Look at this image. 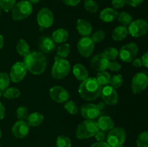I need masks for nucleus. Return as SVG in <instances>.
<instances>
[{"mask_svg":"<svg viewBox=\"0 0 148 147\" xmlns=\"http://www.w3.org/2000/svg\"><path fill=\"white\" fill-rule=\"evenodd\" d=\"M102 87L96 78L88 77L81 82L78 92L85 100L93 101L100 96Z\"/></svg>","mask_w":148,"mask_h":147,"instance_id":"2","label":"nucleus"},{"mask_svg":"<svg viewBox=\"0 0 148 147\" xmlns=\"http://www.w3.org/2000/svg\"><path fill=\"white\" fill-rule=\"evenodd\" d=\"M144 0H127V4L132 7H137L141 5Z\"/></svg>","mask_w":148,"mask_h":147,"instance_id":"44","label":"nucleus"},{"mask_svg":"<svg viewBox=\"0 0 148 147\" xmlns=\"http://www.w3.org/2000/svg\"><path fill=\"white\" fill-rule=\"evenodd\" d=\"M23 63L27 71L34 75L43 74L47 67V59L46 56L38 51L30 52L25 57Z\"/></svg>","mask_w":148,"mask_h":147,"instance_id":"1","label":"nucleus"},{"mask_svg":"<svg viewBox=\"0 0 148 147\" xmlns=\"http://www.w3.org/2000/svg\"><path fill=\"white\" fill-rule=\"evenodd\" d=\"M127 133L124 128L121 127L114 128L106 135V142L111 147H116L124 144L126 141Z\"/></svg>","mask_w":148,"mask_h":147,"instance_id":"6","label":"nucleus"},{"mask_svg":"<svg viewBox=\"0 0 148 147\" xmlns=\"http://www.w3.org/2000/svg\"><path fill=\"white\" fill-rule=\"evenodd\" d=\"M52 39L56 43H62L66 42L69 38V33L64 28L56 29L52 33Z\"/></svg>","mask_w":148,"mask_h":147,"instance_id":"23","label":"nucleus"},{"mask_svg":"<svg viewBox=\"0 0 148 147\" xmlns=\"http://www.w3.org/2000/svg\"><path fill=\"white\" fill-rule=\"evenodd\" d=\"M33 12V5L27 0H23L14 6L12 10V17L14 20L20 21L27 18Z\"/></svg>","mask_w":148,"mask_h":147,"instance_id":"4","label":"nucleus"},{"mask_svg":"<svg viewBox=\"0 0 148 147\" xmlns=\"http://www.w3.org/2000/svg\"><path fill=\"white\" fill-rule=\"evenodd\" d=\"M123 82H124V79L122 75L116 74L111 78L109 84L114 89H118L122 85Z\"/></svg>","mask_w":148,"mask_h":147,"instance_id":"37","label":"nucleus"},{"mask_svg":"<svg viewBox=\"0 0 148 147\" xmlns=\"http://www.w3.org/2000/svg\"><path fill=\"white\" fill-rule=\"evenodd\" d=\"M53 14L50 9L43 7L37 14V22L42 28H49L53 24Z\"/></svg>","mask_w":148,"mask_h":147,"instance_id":"12","label":"nucleus"},{"mask_svg":"<svg viewBox=\"0 0 148 147\" xmlns=\"http://www.w3.org/2000/svg\"><path fill=\"white\" fill-rule=\"evenodd\" d=\"M29 2L32 4H37L40 1V0H28Z\"/></svg>","mask_w":148,"mask_h":147,"instance_id":"52","label":"nucleus"},{"mask_svg":"<svg viewBox=\"0 0 148 147\" xmlns=\"http://www.w3.org/2000/svg\"><path fill=\"white\" fill-rule=\"evenodd\" d=\"M141 61L142 63H143V66H144L145 67L148 68V51L145 53L142 56Z\"/></svg>","mask_w":148,"mask_h":147,"instance_id":"47","label":"nucleus"},{"mask_svg":"<svg viewBox=\"0 0 148 147\" xmlns=\"http://www.w3.org/2000/svg\"><path fill=\"white\" fill-rule=\"evenodd\" d=\"M27 71V69L23 62H16L12 66L10 74H9L10 80L12 81L14 83H18V82H21L26 76Z\"/></svg>","mask_w":148,"mask_h":147,"instance_id":"13","label":"nucleus"},{"mask_svg":"<svg viewBox=\"0 0 148 147\" xmlns=\"http://www.w3.org/2000/svg\"><path fill=\"white\" fill-rule=\"evenodd\" d=\"M131 63L132 66H134V67H140V66H143L141 59H138V58H135Z\"/></svg>","mask_w":148,"mask_h":147,"instance_id":"48","label":"nucleus"},{"mask_svg":"<svg viewBox=\"0 0 148 147\" xmlns=\"http://www.w3.org/2000/svg\"><path fill=\"white\" fill-rule=\"evenodd\" d=\"M1 95H2V91L0 90V97H1Z\"/></svg>","mask_w":148,"mask_h":147,"instance_id":"53","label":"nucleus"},{"mask_svg":"<svg viewBox=\"0 0 148 147\" xmlns=\"http://www.w3.org/2000/svg\"><path fill=\"white\" fill-rule=\"evenodd\" d=\"M127 4V0H112L111 4L114 9H120L124 7V5Z\"/></svg>","mask_w":148,"mask_h":147,"instance_id":"42","label":"nucleus"},{"mask_svg":"<svg viewBox=\"0 0 148 147\" xmlns=\"http://www.w3.org/2000/svg\"><path fill=\"white\" fill-rule=\"evenodd\" d=\"M64 109L71 115H77L79 112V108L74 101L67 100L64 103Z\"/></svg>","mask_w":148,"mask_h":147,"instance_id":"33","label":"nucleus"},{"mask_svg":"<svg viewBox=\"0 0 148 147\" xmlns=\"http://www.w3.org/2000/svg\"><path fill=\"white\" fill-rule=\"evenodd\" d=\"M118 15V12L114 8H107L103 9L100 13V19L104 22H111L114 21Z\"/></svg>","mask_w":148,"mask_h":147,"instance_id":"20","label":"nucleus"},{"mask_svg":"<svg viewBox=\"0 0 148 147\" xmlns=\"http://www.w3.org/2000/svg\"><path fill=\"white\" fill-rule=\"evenodd\" d=\"M73 74L78 81L82 82L88 77V71L84 65L76 63L73 67Z\"/></svg>","mask_w":148,"mask_h":147,"instance_id":"21","label":"nucleus"},{"mask_svg":"<svg viewBox=\"0 0 148 147\" xmlns=\"http://www.w3.org/2000/svg\"><path fill=\"white\" fill-rule=\"evenodd\" d=\"M49 95L55 102L62 103L69 99V94L65 88L61 86H53L49 89Z\"/></svg>","mask_w":148,"mask_h":147,"instance_id":"14","label":"nucleus"},{"mask_svg":"<svg viewBox=\"0 0 148 147\" xmlns=\"http://www.w3.org/2000/svg\"><path fill=\"white\" fill-rule=\"evenodd\" d=\"M77 48L79 54L85 58H89L93 53L95 43L90 37H82L77 44Z\"/></svg>","mask_w":148,"mask_h":147,"instance_id":"11","label":"nucleus"},{"mask_svg":"<svg viewBox=\"0 0 148 147\" xmlns=\"http://www.w3.org/2000/svg\"><path fill=\"white\" fill-rule=\"evenodd\" d=\"M56 147H71L72 142L70 138L64 135H61L57 137L56 141Z\"/></svg>","mask_w":148,"mask_h":147,"instance_id":"34","label":"nucleus"},{"mask_svg":"<svg viewBox=\"0 0 148 147\" xmlns=\"http://www.w3.org/2000/svg\"><path fill=\"white\" fill-rule=\"evenodd\" d=\"M101 110L98 105L92 103H87L80 108V113L85 119L95 120L101 115Z\"/></svg>","mask_w":148,"mask_h":147,"instance_id":"15","label":"nucleus"},{"mask_svg":"<svg viewBox=\"0 0 148 147\" xmlns=\"http://www.w3.org/2000/svg\"><path fill=\"white\" fill-rule=\"evenodd\" d=\"M16 4V0H0V8L6 12L12 10Z\"/></svg>","mask_w":148,"mask_h":147,"instance_id":"38","label":"nucleus"},{"mask_svg":"<svg viewBox=\"0 0 148 147\" xmlns=\"http://www.w3.org/2000/svg\"><path fill=\"white\" fill-rule=\"evenodd\" d=\"M55 42L48 36H43L40 38L39 46L41 50L45 53H50L55 48Z\"/></svg>","mask_w":148,"mask_h":147,"instance_id":"22","label":"nucleus"},{"mask_svg":"<svg viewBox=\"0 0 148 147\" xmlns=\"http://www.w3.org/2000/svg\"><path fill=\"white\" fill-rule=\"evenodd\" d=\"M80 1L81 0H62L64 4L67 6H70V7H75L78 5Z\"/></svg>","mask_w":148,"mask_h":147,"instance_id":"45","label":"nucleus"},{"mask_svg":"<svg viewBox=\"0 0 148 147\" xmlns=\"http://www.w3.org/2000/svg\"><path fill=\"white\" fill-rule=\"evenodd\" d=\"M76 28L79 34L83 37H89L92 31L90 23L84 19H79L77 21Z\"/></svg>","mask_w":148,"mask_h":147,"instance_id":"18","label":"nucleus"},{"mask_svg":"<svg viewBox=\"0 0 148 147\" xmlns=\"http://www.w3.org/2000/svg\"><path fill=\"white\" fill-rule=\"evenodd\" d=\"M16 50L17 52L22 56L25 57L27 55H28L30 52V46H29L28 43L26 41L25 39H20L17 42L16 44Z\"/></svg>","mask_w":148,"mask_h":147,"instance_id":"26","label":"nucleus"},{"mask_svg":"<svg viewBox=\"0 0 148 147\" xmlns=\"http://www.w3.org/2000/svg\"><path fill=\"white\" fill-rule=\"evenodd\" d=\"M117 20L118 22L123 26H127L130 25L131 24L132 22L133 21V18L130 14H129L127 12H121L120 13H118L117 15Z\"/></svg>","mask_w":148,"mask_h":147,"instance_id":"28","label":"nucleus"},{"mask_svg":"<svg viewBox=\"0 0 148 147\" xmlns=\"http://www.w3.org/2000/svg\"><path fill=\"white\" fill-rule=\"evenodd\" d=\"M84 7L88 12L90 13L97 12L98 10V5L94 0H85L84 2Z\"/></svg>","mask_w":148,"mask_h":147,"instance_id":"39","label":"nucleus"},{"mask_svg":"<svg viewBox=\"0 0 148 147\" xmlns=\"http://www.w3.org/2000/svg\"><path fill=\"white\" fill-rule=\"evenodd\" d=\"M5 108L2 105V103L0 102V120H2L4 118V116H5Z\"/></svg>","mask_w":148,"mask_h":147,"instance_id":"49","label":"nucleus"},{"mask_svg":"<svg viewBox=\"0 0 148 147\" xmlns=\"http://www.w3.org/2000/svg\"><path fill=\"white\" fill-rule=\"evenodd\" d=\"M136 144L137 147H148V131H143L139 134Z\"/></svg>","mask_w":148,"mask_h":147,"instance_id":"31","label":"nucleus"},{"mask_svg":"<svg viewBox=\"0 0 148 147\" xmlns=\"http://www.w3.org/2000/svg\"><path fill=\"white\" fill-rule=\"evenodd\" d=\"M90 147H111V146L106 141H101V142L97 141L96 143L92 144Z\"/></svg>","mask_w":148,"mask_h":147,"instance_id":"46","label":"nucleus"},{"mask_svg":"<svg viewBox=\"0 0 148 147\" xmlns=\"http://www.w3.org/2000/svg\"><path fill=\"white\" fill-rule=\"evenodd\" d=\"M128 35V30L127 27L125 26L120 25L116 27L112 33V38L114 40L116 41H121L124 39L126 38V37Z\"/></svg>","mask_w":148,"mask_h":147,"instance_id":"25","label":"nucleus"},{"mask_svg":"<svg viewBox=\"0 0 148 147\" xmlns=\"http://www.w3.org/2000/svg\"><path fill=\"white\" fill-rule=\"evenodd\" d=\"M128 34L134 37H140L145 35L148 32V22L143 19L133 20L127 27Z\"/></svg>","mask_w":148,"mask_h":147,"instance_id":"8","label":"nucleus"},{"mask_svg":"<svg viewBox=\"0 0 148 147\" xmlns=\"http://www.w3.org/2000/svg\"><path fill=\"white\" fill-rule=\"evenodd\" d=\"M103 102L106 105H115L119 102V95L116 89L111 85H106L102 87L100 94Z\"/></svg>","mask_w":148,"mask_h":147,"instance_id":"10","label":"nucleus"},{"mask_svg":"<svg viewBox=\"0 0 148 147\" xmlns=\"http://www.w3.org/2000/svg\"><path fill=\"white\" fill-rule=\"evenodd\" d=\"M116 147H124V146L123 145H121V146H116Z\"/></svg>","mask_w":148,"mask_h":147,"instance_id":"55","label":"nucleus"},{"mask_svg":"<svg viewBox=\"0 0 148 147\" xmlns=\"http://www.w3.org/2000/svg\"><path fill=\"white\" fill-rule=\"evenodd\" d=\"M26 120L30 127H37L43 122L44 116L40 112H34L29 114Z\"/></svg>","mask_w":148,"mask_h":147,"instance_id":"24","label":"nucleus"},{"mask_svg":"<svg viewBox=\"0 0 148 147\" xmlns=\"http://www.w3.org/2000/svg\"><path fill=\"white\" fill-rule=\"evenodd\" d=\"M138 46L135 43H129L121 47L119 56L123 62L131 63L138 54Z\"/></svg>","mask_w":148,"mask_h":147,"instance_id":"7","label":"nucleus"},{"mask_svg":"<svg viewBox=\"0 0 148 147\" xmlns=\"http://www.w3.org/2000/svg\"><path fill=\"white\" fill-rule=\"evenodd\" d=\"M147 77H148V75H147Z\"/></svg>","mask_w":148,"mask_h":147,"instance_id":"58","label":"nucleus"},{"mask_svg":"<svg viewBox=\"0 0 148 147\" xmlns=\"http://www.w3.org/2000/svg\"><path fill=\"white\" fill-rule=\"evenodd\" d=\"M103 53L109 61H114L119 57V50L114 47L107 48Z\"/></svg>","mask_w":148,"mask_h":147,"instance_id":"32","label":"nucleus"},{"mask_svg":"<svg viewBox=\"0 0 148 147\" xmlns=\"http://www.w3.org/2000/svg\"><path fill=\"white\" fill-rule=\"evenodd\" d=\"M98 125V128L100 131H102L103 132L110 131L114 128V121L112 118L108 115H103L97 122Z\"/></svg>","mask_w":148,"mask_h":147,"instance_id":"19","label":"nucleus"},{"mask_svg":"<svg viewBox=\"0 0 148 147\" xmlns=\"http://www.w3.org/2000/svg\"><path fill=\"white\" fill-rule=\"evenodd\" d=\"M94 137H95V140H96L97 141H98V142L104 141L106 140V135L105 132H103V131H100V130L95 133Z\"/></svg>","mask_w":148,"mask_h":147,"instance_id":"43","label":"nucleus"},{"mask_svg":"<svg viewBox=\"0 0 148 147\" xmlns=\"http://www.w3.org/2000/svg\"><path fill=\"white\" fill-rule=\"evenodd\" d=\"M29 131L30 126L25 120L17 121L12 128V133L17 138H24L28 135Z\"/></svg>","mask_w":148,"mask_h":147,"instance_id":"16","label":"nucleus"},{"mask_svg":"<svg viewBox=\"0 0 148 147\" xmlns=\"http://www.w3.org/2000/svg\"><path fill=\"white\" fill-rule=\"evenodd\" d=\"M147 20H148V17H147Z\"/></svg>","mask_w":148,"mask_h":147,"instance_id":"57","label":"nucleus"},{"mask_svg":"<svg viewBox=\"0 0 148 147\" xmlns=\"http://www.w3.org/2000/svg\"><path fill=\"white\" fill-rule=\"evenodd\" d=\"M4 44V38L3 37V35H0V50L3 48Z\"/></svg>","mask_w":148,"mask_h":147,"instance_id":"50","label":"nucleus"},{"mask_svg":"<svg viewBox=\"0 0 148 147\" xmlns=\"http://www.w3.org/2000/svg\"><path fill=\"white\" fill-rule=\"evenodd\" d=\"M98 131L99 128L97 121L95 120L87 119L78 125L75 131V135L78 139H88L94 137Z\"/></svg>","mask_w":148,"mask_h":147,"instance_id":"3","label":"nucleus"},{"mask_svg":"<svg viewBox=\"0 0 148 147\" xmlns=\"http://www.w3.org/2000/svg\"><path fill=\"white\" fill-rule=\"evenodd\" d=\"M107 69L111 70V71L118 72L121 69V65L119 62L115 61H111L108 62Z\"/></svg>","mask_w":148,"mask_h":147,"instance_id":"41","label":"nucleus"},{"mask_svg":"<svg viewBox=\"0 0 148 147\" xmlns=\"http://www.w3.org/2000/svg\"><path fill=\"white\" fill-rule=\"evenodd\" d=\"M71 65L66 59L55 60L51 69V76L53 79H62L69 75Z\"/></svg>","mask_w":148,"mask_h":147,"instance_id":"5","label":"nucleus"},{"mask_svg":"<svg viewBox=\"0 0 148 147\" xmlns=\"http://www.w3.org/2000/svg\"><path fill=\"white\" fill-rule=\"evenodd\" d=\"M111 75L106 71H99L97 74L96 79L98 82V83L101 85V86H106L108 85L110 83V80H111Z\"/></svg>","mask_w":148,"mask_h":147,"instance_id":"30","label":"nucleus"},{"mask_svg":"<svg viewBox=\"0 0 148 147\" xmlns=\"http://www.w3.org/2000/svg\"><path fill=\"white\" fill-rule=\"evenodd\" d=\"M2 95L5 98L9 99H16L20 95V89L16 87H7L2 91Z\"/></svg>","mask_w":148,"mask_h":147,"instance_id":"29","label":"nucleus"},{"mask_svg":"<svg viewBox=\"0 0 148 147\" xmlns=\"http://www.w3.org/2000/svg\"><path fill=\"white\" fill-rule=\"evenodd\" d=\"M105 105H106V104L104 103L103 102H101L99 104H98V105H98V108H99V109L101 110H101L103 109V108H105Z\"/></svg>","mask_w":148,"mask_h":147,"instance_id":"51","label":"nucleus"},{"mask_svg":"<svg viewBox=\"0 0 148 147\" xmlns=\"http://www.w3.org/2000/svg\"><path fill=\"white\" fill-rule=\"evenodd\" d=\"M109 60L103 55V53H99L95 55L92 58L90 61V64L92 69L97 71H106L108 68Z\"/></svg>","mask_w":148,"mask_h":147,"instance_id":"17","label":"nucleus"},{"mask_svg":"<svg viewBox=\"0 0 148 147\" xmlns=\"http://www.w3.org/2000/svg\"><path fill=\"white\" fill-rule=\"evenodd\" d=\"M0 16H1V8H0Z\"/></svg>","mask_w":148,"mask_h":147,"instance_id":"56","label":"nucleus"},{"mask_svg":"<svg viewBox=\"0 0 148 147\" xmlns=\"http://www.w3.org/2000/svg\"><path fill=\"white\" fill-rule=\"evenodd\" d=\"M1 129H0V138H1Z\"/></svg>","mask_w":148,"mask_h":147,"instance_id":"54","label":"nucleus"},{"mask_svg":"<svg viewBox=\"0 0 148 147\" xmlns=\"http://www.w3.org/2000/svg\"><path fill=\"white\" fill-rule=\"evenodd\" d=\"M10 83V78L6 72H0V90L4 91L9 86Z\"/></svg>","mask_w":148,"mask_h":147,"instance_id":"35","label":"nucleus"},{"mask_svg":"<svg viewBox=\"0 0 148 147\" xmlns=\"http://www.w3.org/2000/svg\"><path fill=\"white\" fill-rule=\"evenodd\" d=\"M29 115V110L27 107L20 106L16 110V117L19 120H25Z\"/></svg>","mask_w":148,"mask_h":147,"instance_id":"36","label":"nucleus"},{"mask_svg":"<svg viewBox=\"0 0 148 147\" xmlns=\"http://www.w3.org/2000/svg\"><path fill=\"white\" fill-rule=\"evenodd\" d=\"M70 53V46L69 43H63L58 47L55 60L65 59Z\"/></svg>","mask_w":148,"mask_h":147,"instance_id":"27","label":"nucleus"},{"mask_svg":"<svg viewBox=\"0 0 148 147\" xmlns=\"http://www.w3.org/2000/svg\"><path fill=\"white\" fill-rule=\"evenodd\" d=\"M147 75L143 72H139L132 78L131 84L132 91L134 95H139L147 88Z\"/></svg>","mask_w":148,"mask_h":147,"instance_id":"9","label":"nucleus"},{"mask_svg":"<svg viewBox=\"0 0 148 147\" xmlns=\"http://www.w3.org/2000/svg\"><path fill=\"white\" fill-rule=\"evenodd\" d=\"M106 37V33L105 31L102 30H99L98 31L95 32L94 33H92V35H91V39L93 41L94 43H98L104 40Z\"/></svg>","mask_w":148,"mask_h":147,"instance_id":"40","label":"nucleus"}]
</instances>
